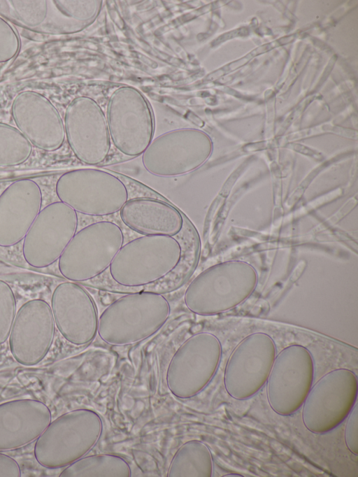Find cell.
Masks as SVG:
<instances>
[{"instance_id": "1", "label": "cell", "mask_w": 358, "mask_h": 477, "mask_svg": "<svg viewBox=\"0 0 358 477\" xmlns=\"http://www.w3.org/2000/svg\"><path fill=\"white\" fill-rule=\"evenodd\" d=\"M170 313L169 302L162 294L148 291L127 294L102 312L97 332L110 346L134 344L161 329Z\"/></svg>"}, {"instance_id": "2", "label": "cell", "mask_w": 358, "mask_h": 477, "mask_svg": "<svg viewBox=\"0 0 358 477\" xmlns=\"http://www.w3.org/2000/svg\"><path fill=\"white\" fill-rule=\"evenodd\" d=\"M258 280L249 264L231 261L213 265L196 276L184 294L187 308L199 315L231 309L248 298Z\"/></svg>"}, {"instance_id": "3", "label": "cell", "mask_w": 358, "mask_h": 477, "mask_svg": "<svg viewBox=\"0 0 358 477\" xmlns=\"http://www.w3.org/2000/svg\"><path fill=\"white\" fill-rule=\"evenodd\" d=\"M103 421L94 411L77 408L51 421L36 440L34 455L43 467H66L84 457L99 441Z\"/></svg>"}, {"instance_id": "4", "label": "cell", "mask_w": 358, "mask_h": 477, "mask_svg": "<svg viewBox=\"0 0 358 477\" xmlns=\"http://www.w3.org/2000/svg\"><path fill=\"white\" fill-rule=\"evenodd\" d=\"M181 256V245L173 236H140L122 245L109 266L110 274L122 286L149 285L174 270Z\"/></svg>"}, {"instance_id": "5", "label": "cell", "mask_w": 358, "mask_h": 477, "mask_svg": "<svg viewBox=\"0 0 358 477\" xmlns=\"http://www.w3.org/2000/svg\"><path fill=\"white\" fill-rule=\"evenodd\" d=\"M121 228L110 221L92 223L77 232L58 259L67 280L83 282L105 271L122 246Z\"/></svg>"}, {"instance_id": "6", "label": "cell", "mask_w": 358, "mask_h": 477, "mask_svg": "<svg viewBox=\"0 0 358 477\" xmlns=\"http://www.w3.org/2000/svg\"><path fill=\"white\" fill-rule=\"evenodd\" d=\"M55 192L60 201L78 213L91 216L120 211L129 197L125 184L119 178L94 169L65 172L56 183Z\"/></svg>"}, {"instance_id": "7", "label": "cell", "mask_w": 358, "mask_h": 477, "mask_svg": "<svg viewBox=\"0 0 358 477\" xmlns=\"http://www.w3.org/2000/svg\"><path fill=\"white\" fill-rule=\"evenodd\" d=\"M106 120L115 147L123 155H142L152 141L155 120L145 95L130 85H121L110 94Z\"/></svg>"}, {"instance_id": "8", "label": "cell", "mask_w": 358, "mask_h": 477, "mask_svg": "<svg viewBox=\"0 0 358 477\" xmlns=\"http://www.w3.org/2000/svg\"><path fill=\"white\" fill-rule=\"evenodd\" d=\"M222 355V346L214 334L201 332L186 339L173 355L166 370V385L180 399L199 394L214 376Z\"/></svg>"}, {"instance_id": "9", "label": "cell", "mask_w": 358, "mask_h": 477, "mask_svg": "<svg viewBox=\"0 0 358 477\" xmlns=\"http://www.w3.org/2000/svg\"><path fill=\"white\" fill-rule=\"evenodd\" d=\"M357 376L347 369L332 370L312 385L303 404L304 426L315 434H325L348 417L356 403Z\"/></svg>"}, {"instance_id": "10", "label": "cell", "mask_w": 358, "mask_h": 477, "mask_svg": "<svg viewBox=\"0 0 358 477\" xmlns=\"http://www.w3.org/2000/svg\"><path fill=\"white\" fill-rule=\"evenodd\" d=\"M314 362L304 346L293 344L275 358L266 380V394L272 410L290 415L303 405L314 378Z\"/></svg>"}, {"instance_id": "11", "label": "cell", "mask_w": 358, "mask_h": 477, "mask_svg": "<svg viewBox=\"0 0 358 477\" xmlns=\"http://www.w3.org/2000/svg\"><path fill=\"white\" fill-rule=\"evenodd\" d=\"M208 137L192 128L167 131L151 141L142 154L148 172L159 177H174L199 168L208 157Z\"/></svg>"}, {"instance_id": "12", "label": "cell", "mask_w": 358, "mask_h": 477, "mask_svg": "<svg viewBox=\"0 0 358 477\" xmlns=\"http://www.w3.org/2000/svg\"><path fill=\"white\" fill-rule=\"evenodd\" d=\"M77 212L59 201L42 208L23 239L22 255L34 268L55 262L76 233Z\"/></svg>"}, {"instance_id": "13", "label": "cell", "mask_w": 358, "mask_h": 477, "mask_svg": "<svg viewBox=\"0 0 358 477\" xmlns=\"http://www.w3.org/2000/svg\"><path fill=\"white\" fill-rule=\"evenodd\" d=\"M276 356L273 339L255 332L244 338L231 353L224 369V384L234 399L254 396L264 385Z\"/></svg>"}, {"instance_id": "14", "label": "cell", "mask_w": 358, "mask_h": 477, "mask_svg": "<svg viewBox=\"0 0 358 477\" xmlns=\"http://www.w3.org/2000/svg\"><path fill=\"white\" fill-rule=\"evenodd\" d=\"M64 123L67 142L78 160L90 165L105 161L111 141L106 117L94 99L74 98L66 108Z\"/></svg>"}, {"instance_id": "15", "label": "cell", "mask_w": 358, "mask_h": 477, "mask_svg": "<svg viewBox=\"0 0 358 477\" xmlns=\"http://www.w3.org/2000/svg\"><path fill=\"white\" fill-rule=\"evenodd\" d=\"M55 323L49 304L34 299L23 304L16 315L9 336V348L19 364L31 366L47 355L55 338Z\"/></svg>"}, {"instance_id": "16", "label": "cell", "mask_w": 358, "mask_h": 477, "mask_svg": "<svg viewBox=\"0 0 358 477\" xmlns=\"http://www.w3.org/2000/svg\"><path fill=\"white\" fill-rule=\"evenodd\" d=\"M17 129L32 145L46 152L59 149L66 138L64 123L53 103L37 91L17 93L10 106Z\"/></svg>"}, {"instance_id": "17", "label": "cell", "mask_w": 358, "mask_h": 477, "mask_svg": "<svg viewBox=\"0 0 358 477\" xmlns=\"http://www.w3.org/2000/svg\"><path fill=\"white\" fill-rule=\"evenodd\" d=\"M51 309L55 325L67 341L83 346L94 340L98 331V313L85 287L71 280L58 284L52 294Z\"/></svg>"}, {"instance_id": "18", "label": "cell", "mask_w": 358, "mask_h": 477, "mask_svg": "<svg viewBox=\"0 0 358 477\" xmlns=\"http://www.w3.org/2000/svg\"><path fill=\"white\" fill-rule=\"evenodd\" d=\"M43 194L32 179L10 184L0 195V247L13 246L24 239L41 210Z\"/></svg>"}, {"instance_id": "19", "label": "cell", "mask_w": 358, "mask_h": 477, "mask_svg": "<svg viewBox=\"0 0 358 477\" xmlns=\"http://www.w3.org/2000/svg\"><path fill=\"white\" fill-rule=\"evenodd\" d=\"M51 421L49 407L40 400L17 399L0 404V452L36 441Z\"/></svg>"}, {"instance_id": "20", "label": "cell", "mask_w": 358, "mask_h": 477, "mask_svg": "<svg viewBox=\"0 0 358 477\" xmlns=\"http://www.w3.org/2000/svg\"><path fill=\"white\" fill-rule=\"evenodd\" d=\"M0 15L25 29L45 34H69L86 28L66 17L52 0L0 1Z\"/></svg>"}, {"instance_id": "21", "label": "cell", "mask_w": 358, "mask_h": 477, "mask_svg": "<svg viewBox=\"0 0 358 477\" xmlns=\"http://www.w3.org/2000/svg\"><path fill=\"white\" fill-rule=\"evenodd\" d=\"M120 211L122 222L143 236H173L181 231L183 225L182 215L178 209L155 199L128 200Z\"/></svg>"}, {"instance_id": "22", "label": "cell", "mask_w": 358, "mask_h": 477, "mask_svg": "<svg viewBox=\"0 0 358 477\" xmlns=\"http://www.w3.org/2000/svg\"><path fill=\"white\" fill-rule=\"evenodd\" d=\"M213 457L203 442L190 440L183 443L173 455L167 477H211Z\"/></svg>"}, {"instance_id": "23", "label": "cell", "mask_w": 358, "mask_h": 477, "mask_svg": "<svg viewBox=\"0 0 358 477\" xmlns=\"http://www.w3.org/2000/svg\"><path fill=\"white\" fill-rule=\"evenodd\" d=\"M128 462L113 454L83 457L61 472L59 477H131Z\"/></svg>"}, {"instance_id": "24", "label": "cell", "mask_w": 358, "mask_h": 477, "mask_svg": "<svg viewBox=\"0 0 358 477\" xmlns=\"http://www.w3.org/2000/svg\"><path fill=\"white\" fill-rule=\"evenodd\" d=\"M32 152L33 145L17 127L0 122V167L22 164Z\"/></svg>"}, {"instance_id": "25", "label": "cell", "mask_w": 358, "mask_h": 477, "mask_svg": "<svg viewBox=\"0 0 358 477\" xmlns=\"http://www.w3.org/2000/svg\"><path fill=\"white\" fill-rule=\"evenodd\" d=\"M54 1L58 9L66 17L86 27L96 19L103 6L101 0Z\"/></svg>"}, {"instance_id": "26", "label": "cell", "mask_w": 358, "mask_h": 477, "mask_svg": "<svg viewBox=\"0 0 358 477\" xmlns=\"http://www.w3.org/2000/svg\"><path fill=\"white\" fill-rule=\"evenodd\" d=\"M16 299L8 283L0 279V345L9 338L16 315Z\"/></svg>"}, {"instance_id": "27", "label": "cell", "mask_w": 358, "mask_h": 477, "mask_svg": "<svg viewBox=\"0 0 358 477\" xmlns=\"http://www.w3.org/2000/svg\"><path fill=\"white\" fill-rule=\"evenodd\" d=\"M20 40L11 24L0 15V64L14 59L19 52Z\"/></svg>"}, {"instance_id": "28", "label": "cell", "mask_w": 358, "mask_h": 477, "mask_svg": "<svg viewBox=\"0 0 358 477\" xmlns=\"http://www.w3.org/2000/svg\"><path fill=\"white\" fill-rule=\"evenodd\" d=\"M344 431L345 444L349 450L357 455L358 453V409L355 403L348 415Z\"/></svg>"}, {"instance_id": "29", "label": "cell", "mask_w": 358, "mask_h": 477, "mask_svg": "<svg viewBox=\"0 0 358 477\" xmlns=\"http://www.w3.org/2000/svg\"><path fill=\"white\" fill-rule=\"evenodd\" d=\"M21 473L17 462L0 452V477H20Z\"/></svg>"}, {"instance_id": "30", "label": "cell", "mask_w": 358, "mask_h": 477, "mask_svg": "<svg viewBox=\"0 0 358 477\" xmlns=\"http://www.w3.org/2000/svg\"><path fill=\"white\" fill-rule=\"evenodd\" d=\"M224 477H231V476H234V477H235V476H239V477H240V476H243L241 475V474H227V475H224Z\"/></svg>"}]
</instances>
